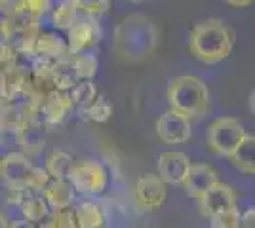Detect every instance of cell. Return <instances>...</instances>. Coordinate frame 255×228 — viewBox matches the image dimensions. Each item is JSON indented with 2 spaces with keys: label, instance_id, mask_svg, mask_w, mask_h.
<instances>
[{
  "label": "cell",
  "instance_id": "6da1fadb",
  "mask_svg": "<svg viewBox=\"0 0 255 228\" xmlns=\"http://www.w3.org/2000/svg\"><path fill=\"white\" fill-rule=\"evenodd\" d=\"M158 42V27L143 13L126 15L113 33V52L124 63H143L150 59Z\"/></svg>",
  "mask_w": 255,
  "mask_h": 228
},
{
  "label": "cell",
  "instance_id": "7a4b0ae2",
  "mask_svg": "<svg viewBox=\"0 0 255 228\" xmlns=\"http://www.w3.org/2000/svg\"><path fill=\"white\" fill-rule=\"evenodd\" d=\"M234 48V33L221 19H204L189 33L191 54L206 65H215L227 59Z\"/></svg>",
  "mask_w": 255,
  "mask_h": 228
},
{
  "label": "cell",
  "instance_id": "3957f363",
  "mask_svg": "<svg viewBox=\"0 0 255 228\" xmlns=\"http://www.w3.org/2000/svg\"><path fill=\"white\" fill-rule=\"evenodd\" d=\"M170 110L187 120L204 116L210 109V89L200 76L181 75L170 80L166 91Z\"/></svg>",
  "mask_w": 255,
  "mask_h": 228
},
{
  "label": "cell",
  "instance_id": "277c9868",
  "mask_svg": "<svg viewBox=\"0 0 255 228\" xmlns=\"http://www.w3.org/2000/svg\"><path fill=\"white\" fill-rule=\"evenodd\" d=\"M0 173L8 186H23L38 194H42L44 188L52 181L48 171L44 167H36L23 152H10L2 156Z\"/></svg>",
  "mask_w": 255,
  "mask_h": 228
},
{
  "label": "cell",
  "instance_id": "5b68a950",
  "mask_svg": "<svg viewBox=\"0 0 255 228\" xmlns=\"http://www.w3.org/2000/svg\"><path fill=\"white\" fill-rule=\"evenodd\" d=\"M246 130L242 122L233 116H223V118L213 120L206 128V145L208 149L225 158H233L238 147L244 143Z\"/></svg>",
  "mask_w": 255,
  "mask_h": 228
},
{
  "label": "cell",
  "instance_id": "8992f818",
  "mask_svg": "<svg viewBox=\"0 0 255 228\" xmlns=\"http://www.w3.org/2000/svg\"><path fill=\"white\" fill-rule=\"evenodd\" d=\"M69 181L78 194L97 196L107 188L109 171L105 165L97 160H76Z\"/></svg>",
  "mask_w": 255,
  "mask_h": 228
},
{
  "label": "cell",
  "instance_id": "52a82bcc",
  "mask_svg": "<svg viewBox=\"0 0 255 228\" xmlns=\"http://www.w3.org/2000/svg\"><path fill=\"white\" fill-rule=\"evenodd\" d=\"M168 188L158 173H143L133 185V198L139 211L152 213L164 206Z\"/></svg>",
  "mask_w": 255,
  "mask_h": 228
},
{
  "label": "cell",
  "instance_id": "ba28073f",
  "mask_svg": "<svg viewBox=\"0 0 255 228\" xmlns=\"http://www.w3.org/2000/svg\"><path fill=\"white\" fill-rule=\"evenodd\" d=\"M233 209H236V192L233 186L225 185L221 181L198 200V211L206 219H213Z\"/></svg>",
  "mask_w": 255,
  "mask_h": 228
},
{
  "label": "cell",
  "instance_id": "9c48e42d",
  "mask_svg": "<svg viewBox=\"0 0 255 228\" xmlns=\"http://www.w3.org/2000/svg\"><path fill=\"white\" fill-rule=\"evenodd\" d=\"M191 158L179 151H166L158 156V175L166 185L183 186L191 171Z\"/></svg>",
  "mask_w": 255,
  "mask_h": 228
},
{
  "label": "cell",
  "instance_id": "30bf717a",
  "mask_svg": "<svg viewBox=\"0 0 255 228\" xmlns=\"http://www.w3.org/2000/svg\"><path fill=\"white\" fill-rule=\"evenodd\" d=\"M101 36H103V31H101L99 21H97V19L82 17V19L67 33L69 52H71V55L86 54V50L94 48V46L101 40Z\"/></svg>",
  "mask_w": 255,
  "mask_h": 228
},
{
  "label": "cell",
  "instance_id": "8fae6325",
  "mask_svg": "<svg viewBox=\"0 0 255 228\" xmlns=\"http://www.w3.org/2000/svg\"><path fill=\"white\" fill-rule=\"evenodd\" d=\"M191 120L183 118L175 112H164L156 120V137L166 145H181L191 139Z\"/></svg>",
  "mask_w": 255,
  "mask_h": 228
},
{
  "label": "cell",
  "instance_id": "7c38bea8",
  "mask_svg": "<svg viewBox=\"0 0 255 228\" xmlns=\"http://www.w3.org/2000/svg\"><path fill=\"white\" fill-rule=\"evenodd\" d=\"M219 183V173L210 163H192L187 181L183 185L185 194L192 200H200Z\"/></svg>",
  "mask_w": 255,
  "mask_h": 228
},
{
  "label": "cell",
  "instance_id": "4fadbf2b",
  "mask_svg": "<svg viewBox=\"0 0 255 228\" xmlns=\"http://www.w3.org/2000/svg\"><path fill=\"white\" fill-rule=\"evenodd\" d=\"M73 107V101L69 97V93L65 91H52L48 97L44 99L42 105V122L46 128H55V126H61L67 116L71 114Z\"/></svg>",
  "mask_w": 255,
  "mask_h": 228
},
{
  "label": "cell",
  "instance_id": "5bb4252c",
  "mask_svg": "<svg viewBox=\"0 0 255 228\" xmlns=\"http://www.w3.org/2000/svg\"><path fill=\"white\" fill-rule=\"evenodd\" d=\"M46 126L42 122H25L23 128L17 131L15 139L19 143L25 156H36L46 147Z\"/></svg>",
  "mask_w": 255,
  "mask_h": 228
},
{
  "label": "cell",
  "instance_id": "9a60e30c",
  "mask_svg": "<svg viewBox=\"0 0 255 228\" xmlns=\"http://www.w3.org/2000/svg\"><path fill=\"white\" fill-rule=\"evenodd\" d=\"M48 59V61H63L67 57H71L67 40H63L59 34L55 33H42L38 42H36V52H34V59Z\"/></svg>",
  "mask_w": 255,
  "mask_h": 228
},
{
  "label": "cell",
  "instance_id": "2e32d148",
  "mask_svg": "<svg viewBox=\"0 0 255 228\" xmlns=\"http://www.w3.org/2000/svg\"><path fill=\"white\" fill-rule=\"evenodd\" d=\"M29 71H31L32 86L42 97H48L52 91H55V63L53 61L36 57Z\"/></svg>",
  "mask_w": 255,
  "mask_h": 228
},
{
  "label": "cell",
  "instance_id": "e0dca14e",
  "mask_svg": "<svg viewBox=\"0 0 255 228\" xmlns=\"http://www.w3.org/2000/svg\"><path fill=\"white\" fill-rule=\"evenodd\" d=\"M75 186L71 185V181H55L52 179L48 186L44 188L42 196L46 198L48 206L52 207L53 211H65L69 209L71 204L75 202Z\"/></svg>",
  "mask_w": 255,
  "mask_h": 228
},
{
  "label": "cell",
  "instance_id": "ac0fdd59",
  "mask_svg": "<svg viewBox=\"0 0 255 228\" xmlns=\"http://www.w3.org/2000/svg\"><path fill=\"white\" fill-rule=\"evenodd\" d=\"M75 163H76V160L69 152L55 149V151L48 152V156H46V160H44V169H46L48 175H50L52 179H55V181H69Z\"/></svg>",
  "mask_w": 255,
  "mask_h": 228
},
{
  "label": "cell",
  "instance_id": "d6986e66",
  "mask_svg": "<svg viewBox=\"0 0 255 228\" xmlns=\"http://www.w3.org/2000/svg\"><path fill=\"white\" fill-rule=\"evenodd\" d=\"M31 71L23 69L21 65L10 69V71H2L0 73V97L2 101H11L19 91L23 89L25 82L29 80Z\"/></svg>",
  "mask_w": 255,
  "mask_h": 228
},
{
  "label": "cell",
  "instance_id": "ffe728a7",
  "mask_svg": "<svg viewBox=\"0 0 255 228\" xmlns=\"http://www.w3.org/2000/svg\"><path fill=\"white\" fill-rule=\"evenodd\" d=\"M82 19L80 11H78V2L76 0H65L59 2L52 10V23L55 29L59 31H71L76 23Z\"/></svg>",
  "mask_w": 255,
  "mask_h": 228
},
{
  "label": "cell",
  "instance_id": "44dd1931",
  "mask_svg": "<svg viewBox=\"0 0 255 228\" xmlns=\"http://www.w3.org/2000/svg\"><path fill=\"white\" fill-rule=\"evenodd\" d=\"M75 217L78 228H103L105 225L103 209L90 200H84L75 207Z\"/></svg>",
  "mask_w": 255,
  "mask_h": 228
},
{
  "label": "cell",
  "instance_id": "7402d4cb",
  "mask_svg": "<svg viewBox=\"0 0 255 228\" xmlns=\"http://www.w3.org/2000/svg\"><path fill=\"white\" fill-rule=\"evenodd\" d=\"M231 163L238 171L246 175H255V135H248L231 158Z\"/></svg>",
  "mask_w": 255,
  "mask_h": 228
},
{
  "label": "cell",
  "instance_id": "603a6c76",
  "mask_svg": "<svg viewBox=\"0 0 255 228\" xmlns=\"http://www.w3.org/2000/svg\"><path fill=\"white\" fill-rule=\"evenodd\" d=\"M19 209H21L23 219L31 221L34 225H40V223H44L46 219L50 217V206H48V202H46V198L42 194L29 196Z\"/></svg>",
  "mask_w": 255,
  "mask_h": 228
},
{
  "label": "cell",
  "instance_id": "cb8c5ba5",
  "mask_svg": "<svg viewBox=\"0 0 255 228\" xmlns=\"http://www.w3.org/2000/svg\"><path fill=\"white\" fill-rule=\"evenodd\" d=\"M73 71L80 82H94L99 69V61L94 54H78L71 57Z\"/></svg>",
  "mask_w": 255,
  "mask_h": 228
},
{
  "label": "cell",
  "instance_id": "d4e9b609",
  "mask_svg": "<svg viewBox=\"0 0 255 228\" xmlns=\"http://www.w3.org/2000/svg\"><path fill=\"white\" fill-rule=\"evenodd\" d=\"M73 57V55H71ZM71 57H67L63 61H57L55 63V89L57 91H73L80 80L76 78L75 71H73V63H71Z\"/></svg>",
  "mask_w": 255,
  "mask_h": 228
},
{
  "label": "cell",
  "instance_id": "484cf974",
  "mask_svg": "<svg viewBox=\"0 0 255 228\" xmlns=\"http://www.w3.org/2000/svg\"><path fill=\"white\" fill-rule=\"evenodd\" d=\"M69 97L73 101V107L84 112L86 109H90L99 97V91L94 82H80L78 86L69 91Z\"/></svg>",
  "mask_w": 255,
  "mask_h": 228
},
{
  "label": "cell",
  "instance_id": "4316f807",
  "mask_svg": "<svg viewBox=\"0 0 255 228\" xmlns=\"http://www.w3.org/2000/svg\"><path fill=\"white\" fill-rule=\"evenodd\" d=\"M0 126H2V131L4 133H13L17 135V131L23 128L25 120H23L19 109L10 103V101H2V112H0Z\"/></svg>",
  "mask_w": 255,
  "mask_h": 228
},
{
  "label": "cell",
  "instance_id": "83f0119b",
  "mask_svg": "<svg viewBox=\"0 0 255 228\" xmlns=\"http://www.w3.org/2000/svg\"><path fill=\"white\" fill-rule=\"evenodd\" d=\"M111 116H113V105L103 95H99L96 103L82 112V118L90 120V122H97V124H103L107 120H111Z\"/></svg>",
  "mask_w": 255,
  "mask_h": 228
},
{
  "label": "cell",
  "instance_id": "f1b7e54d",
  "mask_svg": "<svg viewBox=\"0 0 255 228\" xmlns=\"http://www.w3.org/2000/svg\"><path fill=\"white\" fill-rule=\"evenodd\" d=\"M76 2H78L80 15L88 17V19H99L111 8V2L109 0H76Z\"/></svg>",
  "mask_w": 255,
  "mask_h": 228
},
{
  "label": "cell",
  "instance_id": "f546056e",
  "mask_svg": "<svg viewBox=\"0 0 255 228\" xmlns=\"http://www.w3.org/2000/svg\"><path fill=\"white\" fill-rule=\"evenodd\" d=\"M40 228H78L75 211H71V209L53 211L44 223H40Z\"/></svg>",
  "mask_w": 255,
  "mask_h": 228
},
{
  "label": "cell",
  "instance_id": "4dcf8cb0",
  "mask_svg": "<svg viewBox=\"0 0 255 228\" xmlns=\"http://www.w3.org/2000/svg\"><path fill=\"white\" fill-rule=\"evenodd\" d=\"M210 227L212 228H242V215L238 213V209L221 213L217 217L210 219Z\"/></svg>",
  "mask_w": 255,
  "mask_h": 228
},
{
  "label": "cell",
  "instance_id": "1f68e13d",
  "mask_svg": "<svg viewBox=\"0 0 255 228\" xmlns=\"http://www.w3.org/2000/svg\"><path fill=\"white\" fill-rule=\"evenodd\" d=\"M19 61V52L11 46V44H0V67L2 71H10V69H15Z\"/></svg>",
  "mask_w": 255,
  "mask_h": 228
},
{
  "label": "cell",
  "instance_id": "d6a6232c",
  "mask_svg": "<svg viewBox=\"0 0 255 228\" xmlns=\"http://www.w3.org/2000/svg\"><path fill=\"white\" fill-rule=\"evenodd\" d=\"M242 228H255V207L242 213Z\"/></svg>",
  "mask_w": 255,
  "mask_h": 228
},
{
  "label": "cell",
  "instance_id": "836d02e7",
  "mask_svg": "<svg viewBox=\"0 0 255 228\" xmlns=\"http://www.w3.org/2000/svg\"><path fill=\"white\" fill-rule=\"evenodd\" d=\"M8 228H40V225H34L27 219H21V221H11Z\"/></svg>",
  "mask_w": 255,
  "mask_h": 228
},
{
  "label": "cell",
  "instance_id": "e575fe53",
  "mask_svg": "<svg viewBox=\"0 0 255 228\" xmlns=\"http://www.w3.org/2000/svg\"><path fill=\"white\" fill-rule=\"evenodd\" d=\"M248 107H250V110H252V114H255V87H254V91L250 93V99H248Z\"/></svg>",
  "mask_w": 255,
  "mask_h": 228
},
{
  "label": "cell",
  "instance_id": "d590c367",
  "mask_svg": "<svg viewBox=\"0 0 255 228\" xmlns=\"http://www.w3.org/2000/svg\"><path fill=\"white\" fill-rule=\"evenodd\" d=\"M250 4H252V2H250V0H240V2H236V0H229V6H250Z\"/></svg>",
  "mask_w": 255,
  "mask_h": 228
}]
</instances>
